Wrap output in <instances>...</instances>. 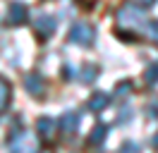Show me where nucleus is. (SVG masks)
I'll return each instance as SVG.
<instances>
[{
  "label": "nucleus",
  "mask_w": 158,
  "mask_h": 153,
  "mask_svg": "<svg viewBox=\"0 0 158 153\" xmlns=\"http://www.w3.org/2000/svg\"><path fill=\"white\" fill-rule=\"evenodd\" d=\"M115 19H118L120 27L139 29V31H141V27L146 24V22H144V14H141V7H137V5H125V7H120L118 14H115Z\"/></svg>",
  "instance_id": "nucleus-1"
},
{
  "label": "nucleus",
  "mask_w": 158,
  "mask_h": 153,
  "mask_svg": "<svg viewBox=\"0 0 158 153\" xmlns=\"http://www.w3.org/2000/svg\"><path fill=\"white\" fill-rule=\"evenodd\" d=\"M94 38H96V29L91 24H86V22H74L72 29H69V41L74 46L89 48V46H94Z\"/></svg>",
  "instance_id": "nucleus-2"
},
{
  "label": "nucleus",
  "mask_w": 158,
  "mask_h": 153,
  "mask_svg": "<svg viewBox=\"0 0 158 153\" xmlns=\"http://www.w3.org/2000/svg\"><path fill=\"white\" fill-rule=\"evenodd\" d=\"M27 17H29V7L22 2V0H15V2H10V7H7V24H12V27H19V24H24L27 22Z\"/></svg>",
  "instance_id": "nucleus-3"
},
{
  "label": "nucleus",
  "mask_w": 158,
  "mask_h": 153,
  "mask_svg": "<svg viewBox=\"0 0 158 153\" xmlns=\"http://www.w3.org/2000/svg\"><path fill=\"white\" fill-rule=\"evenodd\" d=\"M55 27H58V22H55V17H50V14H39V17L34 19V29H36V34L41 38H48L55 31Z\"/></svg>",
  "instance_id": "nucleus-4"
},
{
  "label": "nucleus",
  "mask_w": 158,
  "mask_h": 153,
  "mask_svg": "<svg viewBox=\"0 0 158 153\" xmlns=\"http://www.w3.org/2000/svg\"><path fill=\"white\" fill-rule=\"evenodd\" d=\"M79 124H81V115H79L77 110H67L65 115H60L58 127H60L65 134H74V132L79 129Z\"/></svg>",
  "instance_id": "nucleus-5"
},
{
  "label": "nucleus",
  "mask_w": 158,
  "mask_h": 153,
  "mask_svg": "<svg viewBox=\"0 0 158 153\" xmlns=\"http://www.w3.org/2000/svg\"><path fill=\"white\" fill-rule=\"evenodd\" d=\"M55 127H58V122L53 117H48V115H43V117H39V122H36V132H39L41 139H53Z\"/></svg>",
  "instance_id": "nucleus-6"
},
{
  "label": "nucleus",
  "mask_w": 158,
  "mask_h": 153,
  "mask_svg": "<svg viewBox=\"0 0 158 153\" xmlns=\"http://www.w3.org/2000/svg\"><path fill=\"white\" fill-rule=\"evenodd\" d=\"M24 89H27L31 96H41L43 89H46V84H43V79H41L36 72H31V74L24 76Z\"/></svg>",
  "instance_id": "nucleus-7"
},
{
  "label": "nucleus",
  "mask_w": 158,
  "mask_h": 153,
  "mask_svg": "<svg viewBox=\"0 0 158 153\" xmlns=\"http://www.w3.org/2000/svg\"><path fill=\"white\" fill-rule=\"evenodd\" d=\"M108 105H110V96L103 93V91H96V93H91L86 108H89V110H94V113H101V110H106Z\"/></svg>",
  "instance_id": "nucleus-8"
},
{
  "label": "nucleus",
  "mask_w": 158,
  "mask_h": 153,
  "mask_svg": "<svg viewBox=\"0 0 158 153\" xmlns=\"http://www.w3.org/2000/svg\"><path fill=\"white\" fill-rule=\"evenodd\" d=\"M96 76H98V67L96 65H81L77 69V79L81 81V84H91Z\"/></svg>",
  "instance_id": "nucleus-9"
},
{
  "label": "nucleus",
  "mask_w": 158,
  "mask_h": 153,
  "mask_svg": "<svg viewBox=\"0 0 158 153\" xmlns=\"http://www.w3.org/2000/svg\"><path fill=\"white\" fill-rule=\"evenodd\" d=\"M106 136H108V127H106V124H96V127L91 129L89 143H91V146H98V143L106 141Z\"/></svg>",
  "instance_id": "nucleus-10"
},
{
  "label": "nucleus",
  "mask_w": 158,
  "mask_h": 153,
  "mask_svg": "<svg viewBox=\"0 0 158 153\" xmlns=\"http://www.w3.org/2000/svg\"><path fill=\"white\" fill-rule=\"evenodd\" d=\"M141 34L148 38V41H153V43H158V19H148L146 24L141 27Z\"/></svg>",
  "instance_id": "nucleus-11"
},
{
  "label": "nucleus",
  "mask_w": 158,
  "mask_h": 153,
  "mask_svg": "<svg viewBox=\"0 0 158 153\" xmlns=\"http://www.w3.org/2000/svg\"><path fill=\"white\" fill-rule=\"evenodd\" d=\"M144 79H146V84H158V60H156V62H151V65L146 67Z\"/></svg>",
  "instance_id": "nucleus-12"
},
{
  "label": "nucleus",
  "mask_w": 158,
  "mask_h": 153,
  "mask_svg": "<svg viewBox=\"0 0 158 153\" xmlns=\"http://www.w3.org/2000/svg\"><path fill=\"white\" fill-rule=\"evenodd\" d=\"M7 101H10V84L5 79H0V110L7 105Z\"/></svg>",
  "instance_id": "nucleus-13"
},
{
  "label": "nucleus",
  "mask_w": 158,
  "mask_h": 153,
  "mask_svg": "<svg viewBox=\"0 0 158 153\" xmlns=\"http://www.w3.org/2000/svg\"><path fill=\"white\" fill-rule=\"evenodd\" d=\"M120 153H141V146L137 141H125L120 146Z\"/></svg>",
  "instance_id": "nucleus-14"
},
{
  "label": "nucleus",
  "mask_w": 158,
  "mask_h": 153,
  "mask_svg": "<svg viewBox=\"0 0 158 153\" xmlns=\"http://www.w3.org/2000/svg\"><path fill=\"white\" fill-rule=\"evenodd\" d=\"M148 117H151V120H158V98L156 101H151V103H148Z\"/></svg>",
  "instance_id": "nucleus-15"
},
{
  "label": "nucleus",
  "mask_w": 158,
  "mask_h": 153,
  "mask_svg": "<svg viewBox=\"0 0 158 153\" xmlns=\"http://www.w3.org/2000/svg\"><path fill=\"white\" fill-rule=\"evenodd\" d=\"M129 91H132V84H129V81H122V84H118V86H115V93H118V96L129 93Z\"/></svg>",
  "instance_id": "nucleus-16"
},
{
  "label": "nucleus",
  "mask_w": 158,
  "mask_h": 153,
  "mask_svg": "<svg viewBox=\"0 0 158 153\" xmlns=\"http://www.w3.org/2000/svg\"><path fill=\"white\" fill-rule=\"evenodd\" d=\"M132 5H137V7L146 10V7H151V5H156V0H132Z\"/></svg>",
  "instance_id": "nucleus-17"
},
{
  "label": "nucleus",
  "mask_w": 158,
  "mask_h": 153,
  "mask_svg": "<svg viewBox=\"0 0 158 153\" xmlns=\"http://www.w3.org/2000/svg\"><path fill=\"white\" fill-rule=\"evenodd\" d=\"M129 117H132V110H129V108H122V115H120L118 122H120V124H125V122H129Z\"/></svg>",
  "instance_id": "nucleus-18"
},
{
  "label": "nucleus",
  "mask_w": 158,
  "mask_h": 153,
  "mask_svg": "<svg viewBox=\"0 0 158 153\" xmlns=\"http://www.w3.org/2000/svg\"><path fill=\"white\" fill-rule=\"evenodd\" d=\"M153 146H156V148H158V134H156V136H153Z\"/></svg>",
  "instance_id": "nucleus-19"
},
{
  "label": "nucleus",
  "mask_w": 158,
  "mask_h": 153,
  "mask_svg": "<svg viewBox=\"0 0 158 153\" xmlns=\"http://www.w3.org/2000/svg\"><path fill=\"white\" fill-rule=\"evenodd\" d=\"M36 153H48V151H36Z\"/></svg>",
  "instance_id": "nucleus-20"
}]
</instances>
